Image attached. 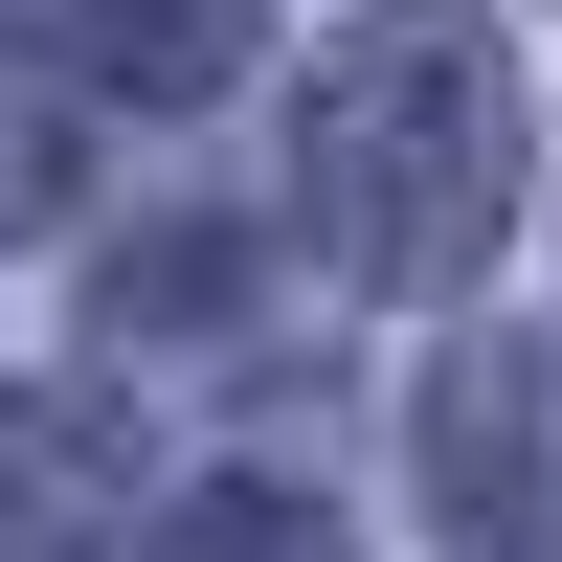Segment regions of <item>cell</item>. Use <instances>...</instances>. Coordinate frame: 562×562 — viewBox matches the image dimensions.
<instances>
[{
    "label": "cell",
    "instance_id": "277c9868",
    "mask_svg": "<svg viewBox=\"0 0 562 562\" xmlns=\"http://www.w3.org/2000/svg\"><path fill=\"white\" fill-rule=\"evenodd\" d=\"M113 518H135V450L90 405H0V562H90Z\"/></svg>",
    "mask_w": 562,
    "mask_h": 562
},
{
    "label": "cell",
    "instance_id": "6da1fadb",
    "mask_svg": "<svg viewBox=\"0 0 562 562\" xmlns=\"http://www.w3.org/2000/svg\"><path fill=\"white\" fill-rule=\"evenodd\" d=\"M293 180H315V248L360 293H450V270L518 225V45L473 0H383V23L315 45L293 90Z\"/></svg>",
    "mask_w": 562,
    "mask_h": 562
},
{
    "label": "cell",
    "instance_id": "7a4b0ae2",
    "mask_svg": "<svg viewBox=\"0 0 562 562\" xmlns=\"http://www.w3.org/2000/svg\"><path fill=\"white\" fill-rule=\"evenodd\" d=\"M428 473H450L473 562H562V360H473L428 405Z\"/></svg>",
    "mask_w": 562,
    "mask_h": 562
},
{
    "label": "cell",
    "instance_id": "3957f363",
    "mask_svg": "<svg viewBox=\"0 0 562 562\" xmlns=\"http://www.w3.org/2000/svg\"><path fill=\"white\" fill-rule=\"evenodd\" d=\"M45 45H68L90 90H135V113H203L225 68H248V0H23Z\"/></svg>",
    "mask_w": 562,
    "mask_h": 562
},
{
    "label": "cell",
    "instance_id": "5b68a950",
    "mask_svg": "<svg viewBox=\"0 0 562 562\" xmlns=\"http://www.w3.org/2000/svg\"><path fill=\"white\" fill-rule=\"evenodd\" d=\"M158 562H338V540H315V495H270V473H225V495H203V518H180Z\"/></svg>",
    "mask_w": 562,
    "mask_h": 562
},
{
    "label": "cell",
    "instance_id": "8992f818",
    "mask_svg": "<svg viewBox=\"0 0 562 562\" xmlns=\"http://www.w3.org/2000/svg\"><path fill=\"white\" fill-rule=\"evenodd\" d=\"M45 203H68V135H45L23 90H0V225H45Z\"/></svg>",
    "mask_w": 562,
    "mask_h": 562
}]
</instances>
